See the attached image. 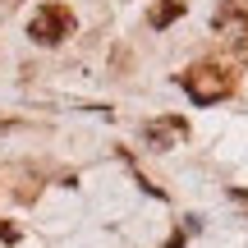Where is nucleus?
Returning a JSON list of instances; mask_svg holds the SVG:
<instances>
[{
    "label": "nucleus",
    "instance_id": "1",
    "mask_svg": "<svg viewBox=\"0 0 248 248\" xmlns=\"http://www.w3.org/2000/svg\"><path fill=\"white\" fill-rule=\"evenodd\" d=\"M179 88H184L198 106H216V101H225L234 92V69L230 64H216V60H202V64L179 74Z\"/></svg>",
    "mask_w": 248,
    "mask_h": 248
},
{
    "label": "nucleus",
    "instance_id": "3",
    "mask_svg": "<svg viewBox=\"0 0 248 248\" xmlns=\"http://www.w3.org/2000/svg\"><path fill=\"white\" fill-rule=\"evenodd\" d=\"M184 138H188V120L184 115H156V120L142 124V142H147L152 152H170Z\"/></svg>",
    "mask_w": 248,
    "mask_h": 248
},
{
    "label": "nucleus",
    "instance_id": "4",
    "mask_svg": "<svg viewBox=\"0 0 248 248\" xmlns=\"http://www.w3.org/2000/svg\"><path fill=\"white\" fill-rule=\"evenodd\" d=\"M216 32H225V37H239L248 32V0H221V9H216Z\"/></svg>",
    "mask_w": 248,
    "mask_h": 248
},
{
    "label": "nucleus",
    "instance_id": "2",
    "mask_svg": "<svg viewBox=\"0 0 248 248\" xmlns=\"http://www.w3.org/2000/svg\"><path fill=\"white\" fill-rule=\"evenodd\" d=\"M69 32H74V14H69V5H60V0H46V5L32 9V18H28V37L42 42V46L64 42Z\"/></svg>",
    "mask_w": 248,
    "mask_h": 248
},
{
    "label": "nucleus",
    "instance_id": "6",
    "mask_svg": "<svg viewBox=\"0 0 248 248\" xmlns=\"http://www.w3.org/2000/svg\"><path fill=\"white\" fill-rule=\"evenodd\" d=\"M14 239H18V230L9 221H0V244H14Z\"/></svg>",
    "mask_w": 248,
    "mask_h": 248
},
{
    "label": "nucleus",
    "instance_id": "5",
    "mask_svg": "<svg viewBox=\"0 0 248 248\" xmlns=\"http://www.w3.org/2000/svg\"><path fill=\"white\" fill-rule=\"evenodd\" d=\"M179 14H184V0H156L152 14H147V23H152V28H170Z\"/></svg>",
    "mask_w": 248,
    "mask_h": 248
}]
</instances>
